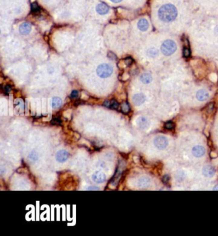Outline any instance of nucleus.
<instances>
[{"instance_id":"obj_19","label":"nucleus","mask_w":218,"mask_h":236,"mask_svg":"<svg viewBox=\"0 0 218 236\" xmlns=\"http://www.w3.org/2000/svg\"><path fill=\"white\" fill-rule=\"evenodd\" d=\"M122 110L125 113H128L129 111L130 107H129V104L127 103H124L122 104Z\"/></svg>"},{"instance_id":"obj_30","label":"nucleus","mask_w":218,"mask_h":236,"mask_svg":"<svg viewBox=\"0 0 218 236\" xmlns=\"http://www.w3.org/2000/svg\"><path fill=\"white\" fill-rule=\"evenodd\" d=\"M87 189H88V190H99V188H97V187L91 186V187H89Z\"/></svg>"},{"instance_id":"obj_11","label":"nucleus","mask_w":218,"mask_h":236,"mask_svg":"<svg viewBox=\"0 0 218 236\" xmlns=\"http://www.w3.org/2000/svg\"><path fill=\"white\" fill-rule=\"evenodd\" d=\"M96 11L97 12L100 14V15H104L107 14L109 11V7L106 3H102L99 4L97 7H96Z\"/></svg>"},{"instance_id":"obj_9","label":"nucleus","mask_w":218,"mask_h":236,"mask_svg":"<svg viewBox=\"0 0 218 236\" xmlns=\"http://www.w3.org/2000/svg\"><path fill=\"white\" fill-rule=\"evenodd\" d=\"M134 104L136 106H140L145 101V96L143 93H137L132 97Z\"/></svg>"},{"instance_id":"obj_28","label":"nucleus","mask_w":218,"mask_h":236,"mask_svg":"<svg viewBox=\"0 0 218 236\" xmlns=\"http://www.w3.org/2000/svg\"><path fill=\"white\" fill-rule=\"evenodd\" d=\"M53 123H56V124H57V123H61V120L59 119H58V118H55V119H54L53 120Z\"/></svg>"},{"instance_id":"obj_15","label":"nucleus","mask_w":218,"mask_h":236,"mask_svg":"<svg viewBox=\"0 0 218 236\" xmlns=\"http://www.w3.org/2000/svg\"><path fill=\"white\" fill-rule=\"evenodd\" d=\"M150 182V179L148 178L143 177H142L138 180V186L140 187V188H146V187H148L149 186Z\"/></svg>"},{"instance_id":"obj_10","label":"nucleus","mask_w":218,"mask_h":236,"mask_svg":"<svg viewBox=\"0 0 218 236\" xmlns=\"http://www.w3.org/2000/svg\"><path fill=\"white\" fill-rule=\"evenodd\" d=\"M31 26L28 22H24L19 27V31L22 35H27L31 31Z\"/></svg>"},{"instance_id":"obj_18","label":"nucleus","mask_w":218,"mask_h":236,"mask_svg":"<svg viewBox=\"0 0 218 236\" xmlns=\"http://www.w3.org/2000/svg\"><path fill=\"white\" fill-rule=\"evenodd\" d=\"M158 53H159L158 50L157 49L154 48L150 49L147 52L148 55L150 57H155L158 54Z\"/></svg>"},{"instance_id":"obj_5","label":"nucleus","mask_w":218,"mask_h":236,"mask_svg":"<svg viewBox=\"0 0 218 236\" xmlns=\"http://www.w3.org/2000/svg\"><path fill=\"white\" fill-rule=\"evenodd\" d=\"M69 158L68 152L65 150H60L56 154V159L59 162H64Z\"/></svg>"},{"instance_id":"obj_21","label":"nucleus","mask_w":218,"mask_h":236,"mask_svg":"<svg viewBox=\"0 0 218 236\" xmlns=\"http://www.w3.org/2000/svg\"><path fill=\"white\" fill-rule=\"evenodd\" d=\"M174 127H175L174 123H173V122H172L171 121L166 122L164 124V127L166 129H168V130H171V129L174 128Z\"/></svg>"},{"instance_id":"obj_29","label":"nucleus","mask_w":218,"mask_h":236,"mask_svg":"<svg viewBox=\"0 0 218 236\" xmlns=\"http://www.w3.org/2000/svg\"><path fill=\"white\" fill-rule=\"evenodd\" d=\"M103 104H104V106H106V107H109L110 105H111V104H110V103H109V100H106L105 102Z\"/></svg>"},{"instance_id":"obj_8","label":"nucleus","mask_w":218,"mask_h":236,"mask_svg":"<svg viewBox=\"0 0 218 236\" xmlns=\"http://www.w3.org/2000/svg\"><path fill=\"white\" fill-rule=\"evenodd\" d=\"M202 172L203 175L207 177H212V176H214L216 172L214 168L210 165H207L204 166Z\"/></svg>"},{"instance_id":"obj_7","label":"nucleus","mask_w":218,"mask_h":236,"mask_svg":"<svg viewBox=\"0 0 218 236\" xmlns=\"http://www.w3.org/2000/svg\"><path fill=\"white\" fill-rule=\"evenodd\" d=\"M205 153V150L203 147L197 145L194 147L192 149V154L196 157H200L203 156Z\"/></svg>"},{"instance_id":"obj_32","label":"nucleus","mask_w":218,"mask_h":236,"mask_svg":"<svg viewBox=\"0 0 218 236\" xmlns=\"http://www.w3.org/2000/svg\"><path fill=\"white\" fill-rule=\"evenodd\" d=\"M214 190H218V185H217V186L214 188Z\"/></svg>"},{"instance_id":"obj_26","label":"nucleus","mask_w":218,"mask_h":236,"mask_svg":"<svg viewBox=\"0 0 218 236\" xmlns=\"http://www.w3.org/2000/svg\"><path fill=\"white\" fill-rule=\"evenodd\" d=\"M132 61H133L132 59L131 58H130V57L127 58L125 60V64H126L127 65H130L131 64H132Z\"/></svg>"},{"instance_id":"obj_2","label":"nucleus","mask_w":218,"mask_h":236,"mask_svg":"<svg viewBox=\"0 0 218 236\" xmlns=\"http://www.w3.org/2000/svg\"><path fill=\"white\" fill-rule=\"evenodd\" d=\"M176 43L171 40H166L161 45V49L162 53L165 56H170L174 53L177 50Z\"/></svg>"},{"instance_id":"obj_13","label":"nucleus","mask_w":218,"mask_h":236,"mask_svg":"<svg viewBox=\"0 0 218 236\" xmlns=\"http://www.w3.org/2000/svg\"><path fill=\"white\" fill-rule=\"evenodd\" d=\"M138 28L141 31H147L148 28V26H149L148 22L147 21V20L145 19H140L138 21Z\"/></svg>"},{"instance_id":"obj_1","label":"nucleus","mask_w":218,"mask_h":236,"mask_svg":"<svg viewBox=\"0 0 218 236\" xmlns=\"http://www.w3.org/2000/svg\"><path fill=\"white\" fill-rule=\"evenodd\" d=\"M158 16L159 19L164 22H171L177 18V10L174 5L166 4L160 7L158 11Z\"/></svg>"},{"instance_id":"obj_20","label":"nucleus","mask_w":218,"mask_h":236,"mask_svg":"<svg viewBox=\"0 0 218 236\" xmlns=\"http://www.w3.org/2000/svg\"><path fill=\"white\" fill-rule=\"evenodd\" d=\"M29 158L33 161H37L38 159V155L37 152L32 151L29 155Z\"/></svg>"},{"instance_id":"obj_25","label":"nucleus","mask_w":218,"mask_h":236,"mask_svg":"<svg viewBox=\"0 0 218 236\" xmlns=\"http://www.w3.org/2000/svg\"><path fill=\"white\" fill-rule=\"evenodd\" d=\"M78 95H79V92H78V91L73 90L70 94V97L72 98H77L78 97Z\"/></svg>"},{"instance_id":"obj_27","label":"nucleus","mask_w":218,"mask_h":236,"mask_svg":"<svg viewBox=\"0 0 218 236\" xmlns=\"http://www.w3.org/2000/svg\"><path fill=\"white\" fill-rule=\"evenodd\" d=\"M11 90H12V88H11L10 85H6L5 87V91L7 93L10 92Z\"/></svg>"},{"instance_id":"obj_3","label":"nucleus","mask_w":218,"mask_h":236,"mask_svg":"<svg viewBox=\"0 0 218 236\" xmlns=\"http://www.w3.org/2000/svg\"><path fill=\"white\" fill-rule=\"evenodd\" d=\"M113 68L110 65L106 64H103L99 65L97 69V74L101 78H106L109 77L113 73Z\"/></svg>"},{"instance_id":"obj_17","label":"nucleus","mask_w":218,"mask_h":236,"mask_svg":"<svg viewBox=\"0 0 218 236\" xmlns=\"http://www.w3.org/2000/svg\"><path fill=\"white\" fill-rule=\"evenodd\" d=\"M62 105V100L60 97H54L52 100V106L53 108H58Z\"/></svg>"},{"instance_id":"obj_24","label":"nucleus","mask_w":218,"mask_h":236,"mask_svg":"<svg viewBox=\"0 0 218 236\" xmlns=\"http://www.w3.org/2000/svg\"><path fill=\"white\" fill-rule=\"evenodd\" d=\"M111 108H113V109H116L117 108L119 107V103H117V101L115 100H113L112 101V103H111Z\"/></svg>"},{"instance_id":"obj_31","label":"nucleus","mask_w":218,"mask_h":236,"mask_svg":"<svg viewBox=\"0 0 218 236\" xmlns=\"http://www.w3.org/2000/svg\"><path fill=\"white\" fill-rule=\"evenodd\" d=\"M110 1L113 2V3H119L121 1H122V0H110Z\"/></svg>"},{"instance_id":"obj_22","label":"nucleus","mask_w":218,"mask_h":236,"mask_svg":"<svg viewBox=\"0 0 218 236\" xmlns=\"http://www.w3.org/2000/svg\"><path fill=\"white\" fill-rule=\"evenodd\" d=\"M31 10L33 12H37L38 11L40 10V8H39L38 4L35 2L31 4Z\"/></svg>"},{"instance_id":"obj_12","label":"nucleus","mask_w":218,"mask_h":236,"mask_svg":"<svg viewBox=\"0 0 218 236\" xmlns=\"http://www.w3.org/2000/svg\"><path fill=\"white\" fill-rule=\"evenodd\" d=\"M209 97V93L205 90H200L197 93V98L200 101H204L207 99Z\"/></svg>"},{"instance_id":"obj_14","label":"nucleus","mask_w":218,"mask_h":236,"mask_svg":"<svg viewBox=\"0 0 218 236\" xmlns=\"http://www.w3.org/2000/svg\"><path fill=\"white\" fill-rule=\"evenodd\" d=\"M137 123L139 128L142 129H146L148 126V121L145 117H139L137 120Z\"/></svg>"},{"instance_id":"obj_4","label":"nucleus","mask_w":218,"mask_h":236,"mask_svg":"<svg viewBox=\"0 0 218 236\" xmlns=\"http://www.w3.org/2000/svg\"><path fill=\"white\" fill-rule=\"evenodd\" d=\"M154 144L156 148L159 150L166 149L168 145V141L167 138L163 136H158L155 137L154 140Z\"/></svg>"},{"instance_id":"obj_6","label":"nucleus","mask_w":218,"mask_h":236,"mask_svg":"<svg viewBox=\"0 0 218 236\" xmlns=\"http://www.w3.org/2000/svg\"><path fill=\"white\" fill-rule=\"evenodd\" d=\"M92 179L96 183H102L106 181V175L104 173L97 171L93 174Z\"/></svg>"},{"instance_id":"obj_16","label":"nucleus","mask_w":218,"mask_h":236,"mask_svg":"<svg viewBox=\"0 0 218 236\" xmlns=\"http://www.w3.org/2000/svg\"><path fill=\"white\" fill-rule=\"evenodd\" d=\"M140 80L144 84H148L152 81V77L150 74H148V73H145V74L142 75Z\"/></svg>"},{"instance_id":"obj_23","label":"nucleus","mask_w":218,"mask_h":236,"mask_svg":"<svg viewBox=\"0 0 218 236\" xmlns=\"http://www.w3.org/2000/svg\"><path fill=\"white\" fill-rule=\"evenodd\" d=\"M190 54H191V53H190V51L187 49V48H184V51H183V54L184 56V57H189L190 56Z\"/></svg>"}]
</instances>
